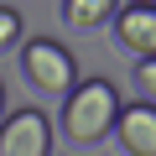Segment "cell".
<instances>
[{
  "label": "cell",
  "mask_w": 156,
  "mask_h": 156,
  "mask_svg": "<svg viewBox=\"0 0 156 156\" xmlns=\"http://www.w3.org/2000/svg\"><path fill=\"white\" fill-rule=\"evenodd\" d=\"M0 156H52V125L42 109H16L0 120Z\"/></svg>",
  "instance_id": "obj_3"
},
{
  "label": "cell",
  "mask_w": 156,
  "mask_h": 156,
  "mask_svg": "<svg viewBox=\"0 0 156 156\" xmlns=\"http://www.w3.org/2000/svg\"><path fill=\"white\" fill-rule=\"evenodd\" d=\"M21 37V11H11V5H0V47H11Z\"/></svg>",
  "instance_id": "obj_7"
},
{
  "label": "cell",
  "mask_w": 156,
  "mask_h": 156,
  "mask_svg": "<svg viewBox=\"0 0 156 156\" xmlns=\"http://www.w3.org/2000/svg\"><path fill=\"white\" fill-rule=\"evenodd\" d=\"M115 0H62V21L68 26H78V31H94V26H104V21H115Z\"/></svg>",
  "instance_id": "obj_6"
},
{
  "label": "cell",
  "mask_w": 156,
  "mask_h": 156,
  "mask_svg": "<svg viewBox=\"0 0 156 156\" xmlns=\"http://www.w3.org/2000/svg\"><path fill=\"white\" fill-rule=\"evenodd\" d=\"M115 37H120V47L125 52H135L140 62L146 57H156V5H120L115 11Z\"/></svg>",
  "instance_id": "obj_4"
},
{
  "label": "cell",
  "mask_w": 156,
  "mask_h": 156,
  "mask_svg": "<svg viewBox=\"0 0 156 156\" xmlns=\"http://www.w3.org/2000/svg\"><path fill=\"white\" fill-rule=\"evenodd\" d=\"M125 156H156V104H125L115 120Z\"/></svg>",
  "instance_id": "obj_5"
},
{
  "label": "cell",
  "mask_w": 156,
  "mask_h": 156,
  "mask_svg": "<svg viewBox=\"0 0 156 156\" xmlns=\"http://www.w3.org/2000/svg\"><path fill=\"white\" fill-rule=\"evenodd\" d=\"M21 73H26V83L37 89V94H73V83H78V62H73V52L62 47V42H52V37H31L26 47H21Z\"/></svg>",
  "instance_id": "obj_2"
},
{
  "label": "cell",
  "mask_w": 156,
  "mask_h": 156,
  "mask_svg": "<svg viewBox=\"0 0 156 156\" xmlns=\"http://www.w3.org/2000/svg\"><path fill=\"white\" fill-rule=\"evenodd\" d=\"M0 120H5V83H0Z\"/></svg>",
  "instance_id": "obj_9"
},
{
  "label": "cell",
  "mask_w": 156,
  "mask_h": 156,
  "mask_svg": "<svg viewBox=\"0 0 156 156\" xmlns=\"http://www.w3.org/2000/svg\"><path fill=\"white\" fill-rule=\"evenodd\" d=\"M135 83L151 94L146 104H156V57H146V62H135Z\"/></svg>",
  "instance_id": "obj_8"
},
{
  "label": "cell",
  "mask_w": 156,
  "mask_h": 156,
  "mask_svg": "<svg viewBox=\"0 0 156 156\" xmlns=\"http://www.w3.org/2000/svg\"><path fill=\"white\" fill-rule=\"evenodd\" d=\"M120 109H125V99L109 78H78L73 94L62 99V135L73 146H99L104 135H115Z\"/></svg>",
  "instance_id": "obj_1"
}]
</instances>
